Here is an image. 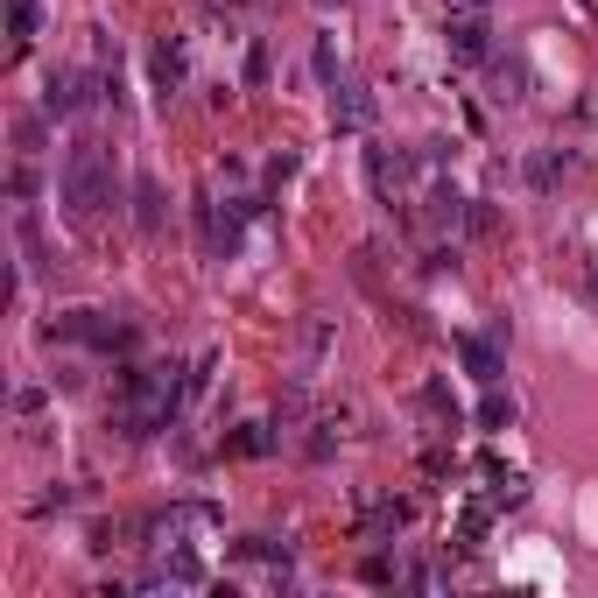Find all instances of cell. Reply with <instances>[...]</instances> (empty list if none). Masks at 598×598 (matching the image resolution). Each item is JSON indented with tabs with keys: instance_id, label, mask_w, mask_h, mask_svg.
I'll return each mask as SVG.
<instances>
[{
	"instance_id": "12",
	"label": "cell",
	"mask_w": 598,
	"mask_h": 598,
	"mask_svg": "<svg viewBox=\"0 0 598 598\" xmlns=\"http://www.w3.org/2000/svg\"><path fill=\"white\" fill-rule=\"evenodd\" d=\"M458 359H465L472 380H486V388H500V374H507V359H500L493 338H458Z\"/></svg>"
},
{
	"instance_id": "13",
	"label": "cell",
	"mask_w": 598,
	"mask_h": 598,
	"mask_svg": "<svg viewBox=\"0 0 598 598\" xmlns=\"http://www.w3.org/2000/svg\"><path fill=\"white\" fill-rule=\"evenodd\" d=\"M493 514H500V507H493V500H486V493H472V500H465V507H458V549H479V543H486V528H493Z\"/></svg>"
},
{
	"instance_id": "15",
	"label": "cell",
	"mask_w": 598,
	"mask_h": 598,
	"mask_svg": "<svg viewBox=\"0 0 598 598\" xmlns=\"http://www.w3.org/2000/svg\"><path fill=\"white\" fill-rule=\"evenodd\" d=\"M225 451L233 458H267L275 451V422H240V430L225 437Z\"/></svg>"
},
{
	"instance_id": "3",
	"label": "cell",
	"mask_w": 598,
	"mask_h": 598,
	"mask_svg": "<svg viewBox=\"0 0 598 598\" xmlns=\"http://www.w3.org/2000/svg\"><path fill=\"white\" fill-rule=\"evenodd\" d=\"M50 338L99 345V353H134V324H113L106 311H64V317H50Z\"/></svg>"
},
{
	"instance_id": "14",
	"label": "cell",
	"mask_w": 598,
	"mask_h": 598,
	"mask_svg": "<svg viewBox=\"0 0 598 598\" xmlns=\"http://www.w3.org/2000/svg\"><path fill=\"white\" fill-rule=\"evenodd\" d=\"M134 225H141V233H162V183L148 177H134Z\"/></svg>"
},
{
	"instance_id": "9",
	"label": "cell",
	"mask_w": 598,
	"mask_h": 598,
	"mask_svg": "<svg viewBox=\"0 0 598 598\" xmlns=\"http://www.w3.org/2000/svg\"><path fill=\"white\" fill-rule=\"evenodd\" d=\"M148 71H156V92H162V106L183 92V78H190V50H183V35H162L156 43V56H148Z\"/></svg>"
},
{
	"instance_id": "25",
	"label": "cell",
	"mask_w": 598,
	"mask_h": 598,
	"mask_svg": "<svg viewBox=\"0 0 598 598\" xmlns=\"http://www.w3.org/2000/svg\"><path fill=\"white\" fill-rule=\"evenodd\" d=\"M43 409V388H14V416H35Z\"/></svg>"
},
{
	"instance_id": "24",
	"label": "cell",
	"mask_w": 598,
	"mask_h": 598,
	"mask_svg": "<svg viewBox=\"0 0 598 598\" xmlns=\"http://www.w3.org/2000/svg\"><path fill=\"white\" fill-rule=\"evenodd\" d=\"M261 78H267V50L254 43V50H246V85H261Z\"/></svg>"
},
{
	"instance_id": "19",
	"label": "cell",
	"mask_w": 598,
	"mask_h": 598,
	"mask_svg": "<svg viewBox=\"0 0 598 598\" xmlns=\"http://www.w3.org/2000/svg\"><path fill=\"white\" fill-rule=\"evenodd\" d=\"M507 422H514V395L486 388V401H479V430H507Z\"/></svg>"
},
{
	"instance_id": "2",
	"label": "cell",
	"mask_w": 598,
	"mask_h": 598,
	"mask_svg": "<svg viewBox=\"0 0 598 598\" xmlns=\"http://www.w3.org/2000/svg\"><path fill=\"white\" fill-rule=\"evenodd\" d=\"M56 198H64L71 219H99L113 204V162H106L99 141H71L64 169H56Z\"/></svg>"
},
{
	"instance_id": "22",
	"label": "cell",
	"mask_w": 598,
	"mask_h": 598,
	"mask_svg": "<svg viewBox=\"0 0 598 598\" xmlns=\"http://www.w3.org/2000/svg\"><path fill=\"white\" fill-rule=\"evenodd\" d=\"M311 71H317V85H338V50H332V35H317V50H311Z\"/></svg>"
},
{
	"instance_id": "8",
	"label": "cell",
	"mask_w": 598,
	"mask_h": 598,
	"mask_svg": "<svg viewBox=\"0 0 598 598\" xmlns=\"http://www.w3.org/2000/svg\"><path fill=\"white\" fill-rule=\"evenodd\" d=\"M465 211H472V198L458 183H430V204H422V225L443 240V233H465Z\"/></svg>"
},
{
	"instance_id": "26",
	"label": "cell",
	"mask_w": 598,
	"mask_h": 598,
	"mask_svg": "<svg viewBox=\"0 0 598 598\" xmlns=\"http://www.w3.org/2000/svg\"><path fill=\"white\" fill-rule=\"evenodd\" d=\"M458 8H493V0H458Z\"/></svg>"
},
{
	"instance_id": "18",
	"label": "cell",
	"mask_w": 598,
	"mask_h": 598,
	"mask_svg": "<svg viewBox=\"0 0 598 598\" xmlns=\"http://www.w3.org/2000/svg\"><path fill=\"white\" fill-rule=\"evenodd\" d=\"M556 177H564V148H535V156H528V183L556 190Z\"/></svg>"
},
{
	"instance_id": "6",
	"label": "cell",
	"mask_w": 598,
	"mask_h": 598,
	"mask_svg": "<svg viewBox=\"0 0 598 598\" xmlns=\"http://www.w3.org/2000/svg\"><path fill=\"white\" fill-rule=\"evenodd\" d=\"M443 50H451L458 64H486V56H493V43H486V14H479V8L451 14V22H443Z\"/></svg>"
},
{
	"instance_id": "10",
	"label": "cell",
	"mask_w": 598,
	"mask_h": 598,
	"mask_svg": "<svg viewBox=\"0 0 598 598\" xmlns=\"http://www.w3.org/2000/svg\"><path fill=\"white\" fill-rule=\"evenodd\" d=\"M366 183H374L380 204H395L401 190H409V156H395V148H366Z\"/></svg>"
},
{
	"instance_id": "7",
	"label": "cell",
	"mask_w": 598,
	"mask_h": 598,
	"mask_svg": "<svg viewBox=\"0 0 598 598\" xmlns=\"http://www.w3.org/2000/svg\"><path fill=\"white\" fill-rule=\"evenodd\" d=\"M374 92H366V85H353V78H338L332 85V127L338 134H366V127H374Z\"/></svg>"
},
{
	"instance_id": "1",
	"label": "cell",
	"mask_w": 598,
	"mask_h": 598,
	"mask_svg": "<svg viewBox=\"0 0 598 598\" xmlns=\"http://www.w3.org/2000/svg\"><path fill=\"white\" fill-rule=\"evenodd\" d=\"M190 409L183 401V366H127L120 374V401H113V430H120L127 443H148L156 430H169Z\"/></svg>"
},
{
	"instance_id": "20",
	"label": "cell",
	"mask_w": 598,
	"mask_h": 598,
	"mask_svg": "<svg viewBox=\"0 0 598 598\" xmlns=\"http://www.w3.org/2000/svg\"><path fill=\"white\" fill-rule=\"evenodd\" d=\"M43 127H50V113H22V120H14V148L35 156V148H43Z\"/></svg>"
},
{
	"instance_id": "21",
	"label": "cell",
	"mask_w": 598,
	"mask_h": 598,
	"mask_svg": "<svg viewBox=\"0 0 598 598\" xmlns=\"http://www.w3.org/2000/svg\"><path fill=\"white\" fill-rule=\"evenodd\" d=\"M359 577H366V585H401V564H395V556H366V564H359Z\"/></svg>"
},
{
	"instance_id": "4",
	"label": "cell",
	"mask_w": 598,
	"mask_h": 598,
	"mask_svg": "<svg viewBox=\"0 0 598 598\" xmlns=\"http://www.w3.org/2000/svg\"><path fill=\"white\" fill-rule=\"evenodd\" d=\"M332 345H338V317L311 311V317H303V338H296V374H288V380H317V374H324V359H332Z\"/></svg>"
},
{
	"instance_id": "11",
	"label": "cell",
	"mask_w": 598,
	"mask_h": 598,
	"mask_svg": "<svg viewBox=\"0 0 598 598\" xmlns=\"http://www.w3.org/2000/svg\"><path fill=\"white\" fill-rule=\"evenodd\" d=\"M416 521V500H374V507L359 514V535L366 543H388V535H401Z\"/></svg>"
},
{
	"instance_id": "17",
	"label": "cell",
	"mask_w": 598,
	"mask_h": 598,
	"mask_svg": "<svg viewBox=\"0 0 598 598\" xmlns=\"http://www.w3.org/2000/svg\"><path fill=\"white\" fill-rule=\"evenodd\" d=\"M35 29H43V8H35V0H8V35H14V50H29Z\"/></svg>"
},
{
	"instance_id": "16",
	"label": "cell",
	"mask_w": 598,
	"mask_h": 598,
	"mask_svg": "<svg viewBox=\"0 0 598 598\" xmlns=\"http://www.w3.org/2000/svg\"><path fill=\"white\" fill-rule=\"evenodd\" d=\"M416 409L437 422V430H458V401H451V388H443V380H430V388L416 395Z\"/></svg>"
},
{
	"instance_id": "23",
	"label": "cell",
	"mask_w": 598,
	"mask_h": 598,
	"mask_svg": "<svg viewBox=\"0 0 598 598\" xmlns=\"http://www.w3.org/2000/svg\"><path fill=\"white\" fill-rule=\"evenodd\" d=\"M338 437H345V430H338V416H317V437L303 443V451H311L317 465H324V458H332V443H338Z\"/></svg>"
},
{
	"instance_id": "5",
	"label": "cell",
	"mask_w": 598,
	"mask_h": 598,
	"mask_svg": "<svg viewBox=\"0 0 598 598\" xmlns=\"http://www.w3.org/2000/svg\"><path fill=\"white\" fill-rule=\"evenodd\" d=\"M198 528H219V507L190 500V507H169V514H156V521H148V543H156V549H177V543H190Z\"/></svg>"
}]
</instances>
